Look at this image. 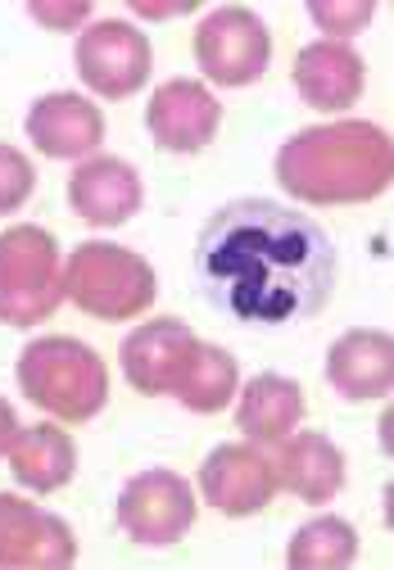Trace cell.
Returning a JSON list of instances; mask_svg holds the SVG:
<instances>
[{"label":"cell","mask_w":394,"mask_h":570,"mask_svg":"<svg viewBox=\"0 0 394 570\" xmlns=\"http://www.w3.org/2000/svg\"><path fill=\"white\" fill-rule=\"evenodd\" d=\"M190 276L200 299L236 326L286 331L313 322L336 295V240L277 199H227L195 232Z\"/></svg>","instance_id":"1"},{"label":"cell","mask_w":394,"mask_h":570,"mask_svg":"<svg viewBox=\"0 0 394 570\" xmlns=\"http://www.w3.org/2000/svg\"><path fill=\"white\" fill-rule=\"evenodd\" d=\"M268 28H263L249 10H218L200 28V63L205 73L223 87H245L263 73L268 63Z\"/></svg>","instance_id":"3"},{"label":"cell","mask_w":394,"mask_h":570,"mask_svg":"<svg viewBox=\"0 0 394 570\" xmlns=\"http://www.w3.org/2000/svg\"><path fill=\"white\" fill-rule=\"evenodd\" d=\"M218 118H223V109L214 105V96L200 82H164L146 109V127L155 136V146L173 150V155L205 150L218 131Z\"/></svg>","instance_id":"4"},{"label":"cell","mask_w":394,"mask_h":570,"mask_svg":"<svg viewBox=\"0 0 394 570\" xmlns=\"http://www.w3.org/2000/svg\"><path fill=\"white\" fill-rule=\"evenodd\" d=\"M190 521H195V498L168 471L137 475L122 489L118 525L137 543H177L181 530H190Z\"/></svg>","instance_id":"2"},{"label":"cell","mask_w":394,"mask_h":570,"mask_svg":"<svg viewBox=\"0 0 394 570\" xmlns=\"http://www.w3.org/2000/svg\"><path fill=\"white\" fill-rule=\"evenodd\" d=\"M78 68L87 87H96L100 96H131L146 82V68H150V50L141 41L137 28L127 23H100L82 37L78 46Z\"/></svg>","instance_id":"5"},{"label":"cell","mask_w":394,"mask_h":570,"mask_svg":"<svg viewBox=\"0 0 394 570\" xmlns=\"http://www.w3.org/2000/svg\"><path fill=\"white\" fill-rule=\"evenodd\" d=\"M299 416H304L299 385L282 376H254L240 399V431L249 440H282L286 431H295Z\"/></svg>","instance_id":"9"},{"label":"cell","mask_w":394,"mask_h":570,"mask_svg":"<svg viewBox=\"0 0 394 570\" xmlns=\"http://www.w3.org/2000/svg\"><path fill=\"white\" fill-rule=\"evenodd\" d=\"M273 484L277 480H273L268 462H263L258 453H249V449H218L205 462V493H209V503L227 517H249L258 508H268Z\"/></svg>","instance_id":"7"},{"label":"cell","mask_w":394,"mask_h":570,"mask_svg":"<svg viewBox=\"0 0 394 570\" xmlns=\"http://www.w3.org/2000/svg\"><path fill=\"white\" fill-rule=\"evenodd\" d=\"M28 136L50 159H78L100 146V114L78 96H46L28 114Z\"/></svg>","instance_id":"8"},{"label":"cell","mask_w":394,"mask_h":570,"mask_svg":"<svg viewBox=\"0 0 394 570\" xmlns=\"http://www.w3.org/2000/svg\"><path fill=\"white\" fill-rule=\"evenodd\" d=\"M69 199L96 227H118L127 223L141 204V186L122 159H91L69 177Z\"/></svg>","instance_id":"6"}]
</instances>
